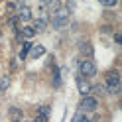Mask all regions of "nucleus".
Masks as SVG:
<instances>
[{
    "label": "nucleus",
    "instance_id": "f257e3e1",
    "mask_svg": "<svg viewBox=\"0 0 122 122\" xmlns=\"http://www.w3.org/2000/svg\"><path fill=\"white\" fill-rule=\"evenodd\" d=\"M106 91L108 93H118L120 91V75L116 71H110L106 75Z\"/></svg>",
    "mask_w": 122,
    "mask_h": 122
},
{
    "label": "nucleus",
    "instance_id": "f03ea898",
    "mask_svg": "<svg viewBox=\"0 0 122 122\" xmlns=\"http://www.w3.org/2000/svg\"><path fill=\"white\" fill-rule=\"evenodd\" d=\"M97 106H98V101H97L95 97H91V95L83 97L81 102H79V108L81 110H97Z\"/></svg>",
    "mask_w": 122,
    "mask_h": 122
},
{
    "label": "nucleus",
    "instance_id": "7ed1b4c3",
    "mask_svg": "<svg viewBox=\"0 0 122 122\" xmlns=\"http://www.w3.org/2000/svg\"><path fill=\"white\" fill-rule=\"evenodd\" d=\"M79 71H81V77H93V75H97V67L93 61H81Z\"/></svg>",
    "mask_w": 122,
    "mask_h": 122
},
{
    "label": "nucleus",
    "instance_id": "20e7f679",
    "mask_svg": "<svg viewBox=\"0 0 122 122\" xmlns=\"http://www.w3.org/2000/svg\"><path fill=\"white\" fill-rule=\"evenodd\" d=\"M65 24H67V12H55V16H53V26L61 28Z\"/></svg>",
    "mask_w": 122,
    "mask_h": 122
},
{
    "label": "nucleus",
    "instance_id": "39448f33",
    "mask_svg": "<svg viewBox=\"0 0 122 122\" xmlns=\"http://www.w3.org/2000/svg\"><path fill=\"white\" fill-rule=\"evenodd\" d=\"M77 87H79V93H81L83 97H87V95L91 93V85H89L83 77H77Z\"/></svg>",
    "mask_w": 122,
    "mask_h": 122
},
{
    "label": "nucleus",
    "instance_id": "423d86ee",
    "mask_svg": "<svg viewBox=\"0 0 122 122\" xmlns=\"http://www.w3.org/2000/svg\"><path fill=\"white\" fill-rule=\"evenodd\" d=\"M43 53H45V47H43V45H32V49H30L28 55L36 59V57H41Z\"/></svg>",
    "mask_w": 122,
    "mask_h": 122
},
{
    "label": "nucleus",
    "instance_id": "0eeeda50",
    "mask_svg": "<svg viewBox=\"0 0 122 122\" xmlns=\"http://www.w3.org/2000/svg\"><path fill=\"white\" fill-rule=\"evenodd\" d=\"M18 18H20V20H30V18H32V12H30V8H28V6L20 8V12H18Z\"/></svg>",
    "mask_w": 122,
    "mask_h": 122
},
{
    "label": "nucleus",
    "instance_id": "6e6552de",
    "mask_svg": "<svg viewBox=\"0 0 122 122\" xmlns=\"http://www.w3.org/2000/svg\"><path fill=\"white\" fill-rule=\"evenodd\" d=\"M32 45H34V43H30V41L24 43V47H22V51H20V59H26V57H28L30 49H32Z\"/></svg>",
    "mask_w": 122,
    "mask_h": 122
},
{
    "label": "nucleus",
    "instance_id": "1a4fd4ad",
    "mask_svg": "<svg viewBox=\"0 0 122 122\" xmlns=\"http://www.w3.org/2000/svg\"><path fill=\"white\" fill-rule=\"evenodd\" d=\"M8 87H10V77H2L0 79V93H4Z\"/></svg>",
    "mask_w": 122,
    "mask_h": 122
},
{
    "label": "nucleus",
    "instance_id": "9d476101",
    "mask_svg": "<svg viewBox=\"0 0 122 122\" xmlns=\"http://www.w3.org/2000/svg\"><path fill=\"white\" fill-rule=\"evenodd\" d=\"M91 91H95L97 95H106V93H108L104 85H95V87H91Z\"/></svg>",
    "mask_w": 122,
    "mask_h": 122
},
{
    "label": "nucleus",
    "instance_id": "9b49d317",
    "mask_svg": "<svg viewBox=\"0 0 122 122\" xmlns=\"http://www.w3.org/2000/svg\"><path fill=\"white\" fill-rule=\"evenodd\" d=\"M34 28H30V26H26L24 30H22V36H24V37H28V40H30V37H34Z\"/></svg>",
    "mask_w": 122,
    "mask_h": 122
},
{
    "label": "nucleus",
    "instance_id": "f8f14e48",
    "mask_svg": "<svg viewBox=\"0 0 122 122\" xmlns=\"http://www.w3.org/2000/svg\"><path fill=\"white\" fill-rule=\"evenodd\" d=\"M43 30H45V20H37L34 26V32H43Z\"/></svg>",
    "mask_w": 122,
    "mask_h": 122
},
{
    "label": "nucleus",
    "instance_id": "ddd939ff",
    "mask_svg": "<svg viewBox=\"0 0 122 122\" xmlns=\"http://www.w3.org/2000/svg\"><path fill=\"white\" fill-rule=\"evenodd\" d=\"M53 83H55V87L61 85V75H59V69H57V67L53 69Z\"/></svg>",
    "mask_w": 122,
    "mask_h": 122
},
{
    "label": "nucleus",
    "instance_id": "4468645a",
    "mask_svg": "<svg viewBox=\"0 0 122 122\" xmlns=\"http://www.w3.org/2000/svg\"><path fill=\"white\" fill-rule=\"evenodd\" d=\"M81 51H83V53H87V55H91V53H93V47H91L89 43L83 41V43H81Z\"/></svg>",
    "mask_w": 122,
    "mask_h": 122
},
{
    "label": "nucleus",
    "instance_id": "2eb2a0df",
    "mask_svg": "<svg viewBox=\"0 0 122 122\" xmlns=\"http://www.w3.org/2000/svg\"><path fill=\"white\" fill-rule=\"evenodd\" d=\"M101 4H104V6H116L118 4V0H98Z\"/></svg>",
    "mask_w": 122,
    "mask_h": 122
},
{
    "label": "nucleus",
    "instance_id": "dca6fc26",
    "mask_svg": "<svg viewBox=\"0 0 122 122\" xmlns=\"http://www.w3.org/2000/svg\"><path fill=\"white\" fill-rule=\"evenodd\" d=\"M73 122H91L87 116H83V114H77V116L73 118Z\"/></svg>",
    "mask_w": 122,
    "mask_h": 122
},
{
    "label": "nucleus",
    "instance_id": "f3484780",
    "mask_svg": "<svg viewBox=\"0 0 122 122\" xmlns=\"http://www.w3.org/2000/svg\"><path fill=\"white\" fill-rule=\"evenodd\" d=\"M34 122H47V116H43V114H37Z\"/></svg>",
    "mask_w": 122,
    "mask_h": 122
},
{
    "label": "nucleus",
    "instance_id": "a211bd4d",
    "mask_svg": "<svg viewBox=\"0 0 122 122\" xmlns=\"http://www.w3.org/2000/svg\"><path fill=\"white\" fill-rule=\"evenodd\" d=\"M40 114L47 116V114H49V106H41V108H40Z\"/></svg>",
    "mask_w": 122,
    "mask_h": 122
},
{
    "label": "nucleus",
    "instance_id": "6ab92c4d",
    "mask_svg": "<svg viewBox=\"0 0 122 122\" xmlns=\"http://www.w3.org/2000/svg\"><path fill=\"white\" fill-rule=\"evenodd\" d=\"M73 8H75V2H73V0H69V2H67V10H69V12H71Z\"/></svg>",
    "mask_w": 122,
    "mask_h": 122
},
{
    "label": "nucleus",
    "instance_id": "aec40b11",
    "mask_svg": "<svg viewBox=\"0 0 122 122\" xmlns=\"http://www.w3.org/2000/svg\"><path fill=\"white\" fill-rule=\"evenodd\" d=\"M16 6H18V8H24V6H26V2H24V0H18V2H16Z\"/></svg>",
    "mask_w": 122,
    "mask_h": 122
},
{
    "label": "nucleus",
    "instance_id": "412c9836",
    "mask_svg": "<svg viewBox=\"0 0 122 122\" xmlns=\"http://www.w3.org/2000/svg\"><path fill=\"white\" fill-rule=\"evenodd\" d=\"M114 41L120 43V41H122V36H120V34H116V36H114Z\"/></svg>",
    "mask_w": 122,
    "mask_h": 122
},
{
    "label": "nucleus",
    "instance_id": "4be33fe9",
    "mask_svg": "<svg viewBox=\"0 0 122 122\" xmlns=\"http://www.w3.org/2000/svg\"><path fill=\"white\" fill-rule=\"evenodd\" d=\"M43 4H51V2H55V0H41Z\"/></svg>",
    "mask_w": 122,
    "mask_h": 122
}]
</instances>
